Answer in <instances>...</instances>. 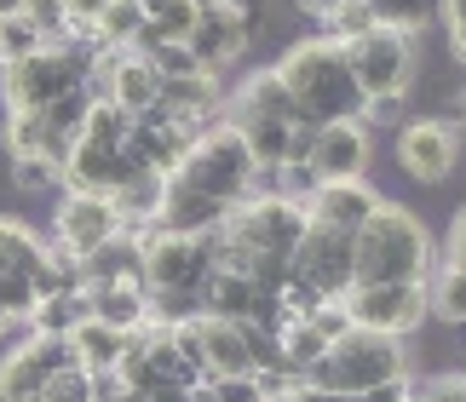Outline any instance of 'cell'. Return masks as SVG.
Returning a JSON list of instances; mask_svg holds the SVG:
<instances>
[{
    "label": "cell",
    "mask_w": 466,
    "mask_h": 402,
    "mask_svg": "<svg viewBox=\"0 0 466 402\" xmlns=\"http://www.w3.org/2000/svg\"><path fill=\"white\" fill-rule=\"evenodd\" d=\"M282 86L294 93L299 116L329 126V121H357L363 116V86H357L351 64H346V46L329 41V35H311V41H299L282 52V64H271Z\"/></svg>",
    "instance_id": "cell-1"
},
{
    "label": "cell",
    "mask_w": 466,
    "mask_h": 402,
    "mask_svg": "<svg viewBox=\"0 0 466 402\" xmlns=\"http://www.w3.org/2000/svg\"><path fill=\"white\" fill-rule=\"evenodd\" d=\"M357 282H432V236L409 207L380 201L351 236V287Z\"/></svg>",
    "instance_id": "cell-2"
},
{
    "label": "cell",
    "mask_w": 466,
    "mask_h": 402,
    "mask_svg": "<svg viewBox=\"0 0 466 402\" xmlns=\"http://www.w3.org/2000/svg\"><path fill=\"white\" fill-rule=\"evenodd\" d=\"M93 75H98V46L69 35V41L41 46L17 64H0V98H6V109H46L76 86H93Z\"/></svg>",
    "instance_id": "cell-3"
},
{
    "label": "cell",
    "mask_w": 466,
    "mask_h": 402,
    "mask_svg": "<svg viewBox=\"0 0 466 402\" xmlns=\"http://www.w3.org/2000/svg\"><path fill=\"white\" fill-rule=\"evenodd\" d=\"M299 379L322 386V391H339V397H357L369 386H386V379H409V351H403V339H391V334L346 327L339 339H329V351Z\"/></svg>",
    "instance_id": "cell-4"
},
{
    "label": "cell",
    "mask_w": 466,
    "mask_h": 402,
    "mask_svg": "<svg viewBox=\"0 0 466 402\" xmlns=\"http://www.w3.org/2000/svg\"><path fill=\"white\" fill-rule=\"evenodd\" d=\"M173 178L190 185V190H202V196H213V201H225V207H237V201H248L254 156H248V144H242V133L230 121H213L208 133H196V144L173 167Z\"/></svg>",
    "instance_id": "cell-5"
},
{
    "label": "cell",
    "mask_w": 466,
    "mask_h": 402,
    "mask_svg": "<svg viewBox=\"0 0 466 402\" xmlns=\"http://www.w3.org/2000/svg\"><path fill=\"white\" fill-rule=\"evenodd\" d=\"M346 305L351 327H369V334H415V327L432 317V305H426V282H357L339 294Z\"/></svg>",
    "instance_id": "cell-6"
},
{
    "label": "cell",
    "mask_w": 466,
    "mask_h": 402,
    "mask_svg": "<svg viewBox=\"0 0 466 402\" xmlns=\"http://www.w3.org/2000/svg\"><path fill=\"white\" fill-rule=\"evenodd\" d=\"M346 64L357 86H363V98L374 93H409L415 86V35H398V29H380L374 24L369 35H357V41H346Z\"/></svg>",
    "instance_id": "cell-7"
},
{
    "label": "cell",
    "mask_w": 466,
    "mask_h": 402,
    "mask_svg": "<svg viewBox=\"0 0 466 402\" xmlns=\"http://www.w3.org/2000/svg\"><path fill=\"white\" fill-rule=\"evenodd\" d=\"M138 259H145V287L150 294H167V287H196L213 276V253L208 236H173V230H145L138 236Z\"/></svg>",
    "instance_id": "cell-8"
},
{
    "label": "cell",
    "mask_w": 466,
    "mask_h": 402,
    "mask_svg": "<svg viewBox=\"0 0 466 402\" xmlns=\"http://www.w3.org/2000/svg\"><path fill=\"white\" fill-rule=\"evenodd\" d=\"M294 287H306L311 299H339L351 287V236L346 230H329V225H306L294 259H289V276Z\"/></svg>",
    "instance_id": "cell-9"
},
{
    "label": "cell",
    "mask_w": 466,
    "mask_h": 402,
    "mask_svg": "<svg viewBox=\"0 0 466 402\" xmlns=\"http://www.w3.org/2000/svg\"><path fill=\"white\" fill-rule=\"evenodd\" d=\"M455 161H461V126H450L443 116H420V121L398 126L403 178H415V185H443V178H455Z\"/></svg>",
    "instance_id": "cell-10"
},
{
    "label": "cell",
    "mask_w": 466,
    "mask_h": 402,
    "mask_svg": "<svg viewBox=\"0 0 466 402\" xmlns=\"http://www.w3.org/2000/svg\"><path fill=\"white\" fill-rule=\"evenodd\" d=\"M110 236H121V213L110 196L98 190H64L58 213H52V242H58L64 253H76V259H86L93 247H104Z\"/></svg>",
    "instance_id": "cell-11"
},
{
    "label": "cell",
    "mask_w": 466,
    "mask_h": 402,
    "mask_svg": "<svg viewBox=\"0 0 466 402\" xmlns=\"http://www.w3.org/2000/svg\"><path fill=\"white\" fill-rule=\"evenodd\" d=\"M64 368H76V345L52 339V334H29L17 351H6V362H0V402H29L52 374H64Z\"/></svg>",
    "instance_id": "cell-12"
},
{
    "label": "cell",
    "mask_w": 466,
    "mask_h": 402,
    "mask_svg": "<svg viewBox=\"0 0 466 402\" xmlns=\"http://www.w3.org/2000/svg\"><path fill=\"white\" fill-rule=\"evenodd\" d=\"M311 167H317L322 185L369 178V167H374V133H369L363 121H329V126H317Z\"/></svg>",
    "instance_id": "cell-13"
},
{
    "label": "cell",
    "mask_w": 466,
    "mask_h": 402,
    "mask_svg": "<svg viewBox=\"0 0 466 402\" xmlns=\"http://www.w3.org/2000/svg\"><path fill=\"white\" fill-rule=\"evenodd\" d=\"M248 41H254V17H248L242 6H219V12H196V29H190V52L196 64L208 69V75H219L225 64H237Z\"/></svg>",
    "instance_id": "cell-14"
},
{
    "label": "cell",
    "mask_w": 466,
    "mask_h": 402,
    "mask_svg": "<svg viewBox=\"0 0 466 402\" xmlns=\"http://www.w3.org/2000/svg\"><path fill=\"white\" fill-rule=\"evenodd\" d=\"M93 86L104 98H110L116 109H127V116H138V109H150L156 93H161V75L145 64V52L121 46V52H98V75Z\"/></svg>",
    "instance_id": "cell-15"
},
{
    "label": "cell",
    "mask_w": 466,
    "mask_h": 402,
    "mask_svg": "<svg viewBox=\"0 0 466 402\" xmlns=\"http://www.w3.org/2000/svg\"><path fill=\"white\" fill-rule=\"evenodd\" d=\"M380 190H369V178H346V185H317V196L306 201V218L311 225H329V230H346L357 236L363 230V218L380 207Z\"/></svg>",
    "instance_id": "cell-16"
},
{
    "label": "cell",
    "mask_w": 466,
    "mask_h": 402,
    "mask_svg": "<svg viewBox=\"0 0 466 402\" xmlns=\"http://www.w3.org/2000/svg\"><path fill=\"white\" fill-rule=\"evenodd\" d=\"M225 201H213L202 190L178 185V178L167 173V196H161V213H156V230H173V236H208L225 225Z\"/></svg>",
    "instance_id": "cell-17"
},
{
    "label": "cell",
    "mask_w": 466,
    "mask_h": 402,
    "mask_svg": "<svg viewBox=\"0 0 466 402\" xmlns=\"http://www.w3.org/2000/svg\"><path fill=\"white\" fill-rule=\"evenodd\" d=\"M116 282H138L145 287V259H138V236H110L104 247H93L81 259V287H116Z\"/></svg>",
    "instance_id": "cell-18"
},
{
    "label": "cell",
    "mask_w": 466,
    "mask_h": 402,
    "mask_svg": "<svg viewBox=\"0 0 466 402\" xmlns=\"http://www.w3.org/2000/svg\"><path fill=\"white\" fill-rule=\"evenodd\" d=\"M161 196H167V173H156V167H138L127 185H116L110 201H116V213H121V230L145 236L156 225V213H161Z\"/></svg>",
    "instance_id": "cell-19"
},
{
    "label": "cell",
    "mask_w": 466,
    "mask_h": 402,
    "mask_svg": "<svg viewBox=\"0 0 466 402\" xmlns=\"http://www.w3.org/2000/svg\"><path fill=\"white\" fill-rule=\"evenodd\" d=\"M86 317L104 322V327H121V334H133V327L150 322V287H138V282L86 287Z\"/></svg>",
    "instance_id": "cell-20"
},
{
    "label": "cell",
    "mask_w": 466,
    "mask_h": 402,
    "mask_svg": "<svg viewBox=\"0 0 466 402\" xmlns=\"http://www.w3.org/2000/svg\"><path fill=\"white\" fill-rule=\"evenodd\" d=\"M196 334H202V362H208V379H225V374H254V362H248V339H242V322L196 317Z\"/></svg>",
    "instance_id": "cell-21"
},
{
    "label": "cell",
    "mask_w": 466,
    "mask_h": 402,
    "mask_svg": "<svg viewBox=\"0 0 466 402\" xmlns=\"http://www.w3.org/2000/svg\"><path fill=\"white\" fill-rule=\"evenodd\" d=\"M254 299H259V287L248 276H237V270H213V276L202 282V317L248 322V317H254Z\"/></svg>",
    "instance_id": "cell-22"
},
{
    "label": "cell",
    "mask_w": 466,
    "mask_h": 402,
    "mask_svg": "<svg viewBox=\"0 0 466 402\" xmlns=\"http://www.w3.org/2000/svg\"><path fill=\"white\" fill-rule=\"evenodd\" d=\"M86 322V287H58V294H41L29 310V327L35 334H52V339H69L76 327Z\"/></svg>",
    "instance_id": "cell-23"
},
{
    "label": "cell",
    "mask_w": 466,
    "mask_h": 402,
    "mask_svg": "<svg viewBox=\"0 0 466 402\" xmlns=\"http://www.w3.org/2000/svg\"><path fill=\"white\" fill-rule=\"evenodd\" d=\"M69 345H76V362L86 374H110L116 362H121V345H127V334L121 327H104V322H93L86 317L76 334H69Z\"/></svg>",
    "instance_id": "cell-24"
},
{
    "label": "cell",
    "mask_w": 466,
    "mask_h": 402,
    "mask_svg": "<svg viewBox=\"0 0 466 402\" xmlns=\"http://www.w3.org/2000/svg\"><path fill=\"white\" fill-rule=\"evenodd\" d=\"M138 29H145V6H138V0H110L86 41H93L98 52H121V46L138 41Z\"/></svg>",
    "instance_id": "cell-25"
},
{
    "label": "cell",
    "mask_w": 466,
    "mask_h": 402,
    "mask_svg": "<svg viewBox=\"0 0 466 402\" xmlns=\"http://www.w3.org/2000/svg\"><path fill=\"white\" fill-rule=\"evenodd\" d=\"M277 345H282V368H289V374H306L311 362H317L322 351H329V339H322L306 317L282 322V327H277Z\"/></svg>",
    "instance_id": "cell-26"
},
{
    "label": "cell",
    "mask_w": 466,
    "mask_h": 402,
    "mask_svg": "<svg viewBox=\"0 0 466 402\" xmlns=\"http://www.w3.org/2000/svg\"><path fill=\"white\" fill-rule=\"evenodd\" d=\"M426 305H432V317H438V322L466 327V276H461L455 265L432 270V282H426Z\"/></svg>",
    "instance_id": "cell-27"
},
{
    "label": "cell",
    "mask_w": 466,
    "mask_h": 402,
    "mask_svg": "<svg viewBox=\"0 0 466 402\" xmlns=\"http://www.w3.org/2000/svg\"><path fill=\"white\" fill-rule=\"evenodd\" d=\"M369 12H374V24H380V29L420 35L438 17V0H369Z\"/></svg>",
    "instance_id": "cell-28"
},
{
    "label": "cell",
    "mask_w": 466,
    "mask_h": 402,
    "mask_svg": "<svg viewBox=\"0 0 466 402\" xmlns=\"http://www.w3.org/2000/svg\"><path fill=\"white\" fill-rule=\"evenodd\" d=\"M0 259H6L12 270H41L46 265V247H41V236H35L29 225H17V218H0Z\"/></svg>",
    "instance_id": "cell-29"
},
{
    "label": "cell",
    "mask_w": 466,
    "mask_h": 402,
    "mask_svg": "<svg viewBox=\"0 0 466 402\" xmlns=\"http://www.w3.org/2000/svg\"><path fill=\"white\" fill-rule=\"evenodd\" d=\"M17 17L41 35L46 46H58V41H69V12H64V0H24L17 6Z\"/></svg>",
    "instance_id": "cell-30"
},
{
    "label": "cell",
    "mask_w": 466,
    "mask_h": 402,
    "mask_svg": "<svg viewBox=\"0 0 466 402\" xmlns=\"http://www.w3.org/2000/svg\"><path fill=\"white\" fill-rule=\"evenodd\" d=\"M374 29V12H369V0H339V6L322 17V35H329V41H357V35H369Z\"/></svg>",
    "instance_id": "cell-31"
},
{
    "label": "cell",
    "mask_w": 466,
    "mask_h": 402,
    "mask_svg": "<svg viewBox=\"0 0 466 402\" xmlns=\"http://www.w3.org/2000/svg\"><path fill=\"white\" fill-rule=\"evenodd\" d=\"M29 402H93V374H86L81 362H76V368L52 374V379H46V386L35 391Z\"/></svg>",
    "instance_id": "cell-32"
},
{
    "label": "cell",
    "mask_w": 466,
    "mask_h": 402,
    "mask_svg": "<svg viewBox=\"0 0 466 402\" xmlns=\"http://www.w3.org/2000/svg\"><path fill=\"white\" fill-rule=\"evenodd\" d=\"M35 299H41V287H35L29 270H6V276H0V305H6V317H12V322H29Z\"/></svg>",
    "instance_id": "cell-33"
},
{
    "label": "cell",
    "mask_w": 466,
    "mask_h": 402,
    "mask_svg": "<svg viewBox=\"0 0 466 402\" xmlns=\"http://www.w3.org/2000/svg\"><path fill=\"white\" fill-rule=\"evenodd\" d=\"M374 133V126H386V133H398V126L409 121V93H374L363 98V116H357Z\"/></svg>",
    "instance_id": "cell-34"
},
{
    "label": "cell",
    "mask_w": 466,
    "mask_h": 402,
    "mask_svg": "<svg viewBox=\"0 0 466 402\" xmlns=\"http://www.w3.org/2000/svg\"><path fill=\"white\" fill-rule=\"evenodd\" d=\"M317 185H322V178H317L311 161H282V167H277V196L282 201H299V207H306V201L317 196Z\"/></svg>",
    "instance_id": "cell-35"
},
{
    "label": "cell",
    "mask_w": 466,
    "mask_h": 402,
    "mask_svg": "<svg viewBox=\"0 0 466 402\" xmlns=\"http://www.w3.org/2000/svg\"><path fill=\"white\" fill-rule=\"evenodd\" d=\"M46 41H41V35H35L29 24H24V17H0V64H17V58H29V52H41Z\"/></svg>",
    "instance_id": "cell-36"
},
{
    "label": "cell",
    "mask_w": 466,
    "mask_h": 402,
    "mask_svg": "<svg viewBox=\"0 0 466 402\" xmlns=\"http://www.w3.org/2000/svg\"><path fill=\"white\" fill-rule=\"evenodd\" d=\"M438 24H443V46H450V58L466 69V0H438Z\"/></svg>",
    "instance_id": "cell-37"
},
{
    "label": "cell",
    "mask_w": 466,
    "mask_h": 402,
    "mask_svg": "<svg viewBox=\"0 0 466 402\" xmlns=\"http://www.w3.org/2000/svg\"><path fill=\"white\" fill-rule=\"evenodd\" d=\"M12 178H17V190L35 196V190H52L64 173L52 167V161H41V156H17V161H12Z\"/></svg>",
    "instance_id": "cell-38"
},
{
    "label": "cell",
    "mask_w": 466,
    "mask_h": 402,
    "mask_svg": "<svg viewBox=\"0 0 466 402\" xmlns=\"http://www.w3.org/2000/svg\"><path fill=\"white\" fill-rule=\"evenodd\" d=\"M208 386H213V397H219V402H265V391H259L254 374H225V379H208Z\"/></svg>",
    "instance_id": "cell-39"
},
{
    "label": "cell",
    "mask_w": 466,
    "mask_h": 402,
    "mask_svg": "<svg viewBox=\"0 0 466 402\" xmlns=\"http://www.w3.org/2000/svg\"><path fill=\"white\" fill-rule=\"evenodd\" d=\"M104 6H110V0H64V12H69V35H93V24L104 17Z\"/></svg>",
    "instance_id": "cell-40"
},
{
    "label": "cell",
    "mask_w": 466,
    "mask_h": 402,
    "mask_svg": "<svg viewBox=\"0 0 466 402\" xmlns=\"http://www.w3.org/2000/svg\"><path fill=\"white\" fill-rule=\"evenodd\" d=\"M426 402H466V374H438V379H426Z\"/></svg>",
    "instance_id": "cell-41"
},
{
    "label": "cell",
    "mask_w": 466,
    "mask_h": 402,
    "mask_svg": "<svg viewBox=\"0 0 466 402\" xmlns=\"http://www.w3.org/2000/svg\"><path fill=\"white\" fill-rule=\"evenodd\" d=\"M351 402H415V391H409V379H386V386H369V391H357Z\"/></svg>",
    "instance_id": "cell-42"
},
{
    "label": "cell",
    "mask_w": 466,
    "mask_h": 402,
    "mask_svg": "<svg viewBox=\"0 0 466 402\" xmlns=\"http://www.w3.org/2000/svg\"><path fill=\"white\" fill-rule=\"evenodd\" d=\"M443 265H455L461 276H466V207H461V218L450 225V259H443Z\"/></svg>",
    "instance_id": "cell-43"
},
{
    "label": "cell",
    "mask_w": 466,
    "mask_h": 402,
    "mask_svg": "<svg viewBox=\"0 0 466 402\" xmlns=\"http://www.w3.org/2000/svg\"><path fill=\"white\" fill-rule=\"evenodd\" d=\"M145 397H150V402H190V386H178V379H156Z\"/></svg>",
    "instance_id": "cell-44"
},
{
    "label": "cell",
    "mask_w": 466,
    "mask_h": 402,
    "mask_svg": "<svg viewBox=\"0 0 466 402\" xmlns=\"http://www.w3.org/2000/svg\"><path fill=\"white\" fill-rule=\"evenodd\" d=\"M289 402H351V397H339V391H322V386H306V379H299Z\"/></svg>",
    "instance_id": "cell-45"
},
{
    "label": "cell",
    "mask_w": 466,
    "mask_h": 402,
    "mask_svg": "<svg viewBox=\"0 0 466 402\" xmlns=\"http://www.w3.org/2000/svg\"><path fill=\"white\" fill-rule=\"evenodd\" d=\"M294 6H299V12H306V17H329V12L339 6V0H294Z\"/></svg>",
    "instance_id": "cell-46"
},
{
    "label": "cell",
    "mask_w": 466,
    "mask_h": 402,
    "mask_svg": "<svg viewBox=\"0 0 466 402\" xmlns=\"http://www.w3.org/2000/svg\"><path fill=\"white\" fill-rule=\"evenodd\" d=\"M190 402H219V397H213V386L202 379V386H190Z\"/></svg>",
    "instance_id": "cell-47"
},
{
    "label": "cell",
    "mask_w": 466,
    "mask_h": 402,
    "mask_svg": "<svg viewBox=\"0 0 466 402\" xmlns=\"http://www.w3.org/2000/svg\"><path fill=\"white\" fill-rule=\"evenodd\" d=\"M116 402H150V397H145V391H133V386H127V391H121Z\"/></svg>",
    "instance_id": "cell-48"
},
{
    "label": "cell",
    "mask_w": 466,
    "mask_h": 402,
    "mask_svg": "<svg viewBox=\"0 0 466 402\" xmlns=\"http://www.w3.org/2000/svg\"><path fill=\"white\" fill-rule=\"evenodd\" d=\"M12 327H17V322L6 317V305H0V339H6V334H12Z\"/></svg>",
    "instance_id": "cell-49"
},
{
    "label": "cell",
    "mask_w": 466,
    "mask_h": 402,
    "mask_svg": "<svg viewBox=\"0 0 466 402\" xmlns=\"http://www.w3.org/2000/svg\"><path fill=\"white\" fill-rule=\"evenodd\" d=\"M455 126H466V98H461V109H455Z\"/></svg>",
    "instance_id": "cell-50"
},
{
    "label": "cell",
    "mask_w": 466,
    "mask_h": 402,
    "mask_svg": "<svg viewBox=\"0 0 466 402\" xmlns=\"http://www.w3.org/2000/svg\"><path fill=\"white\" fill-rule=\"evenodd\" d=\"M6 270H12V265H6V259H0V276H6Z\"/></svg>",
    "instance_id": "cell-51"
}]
</instances>
